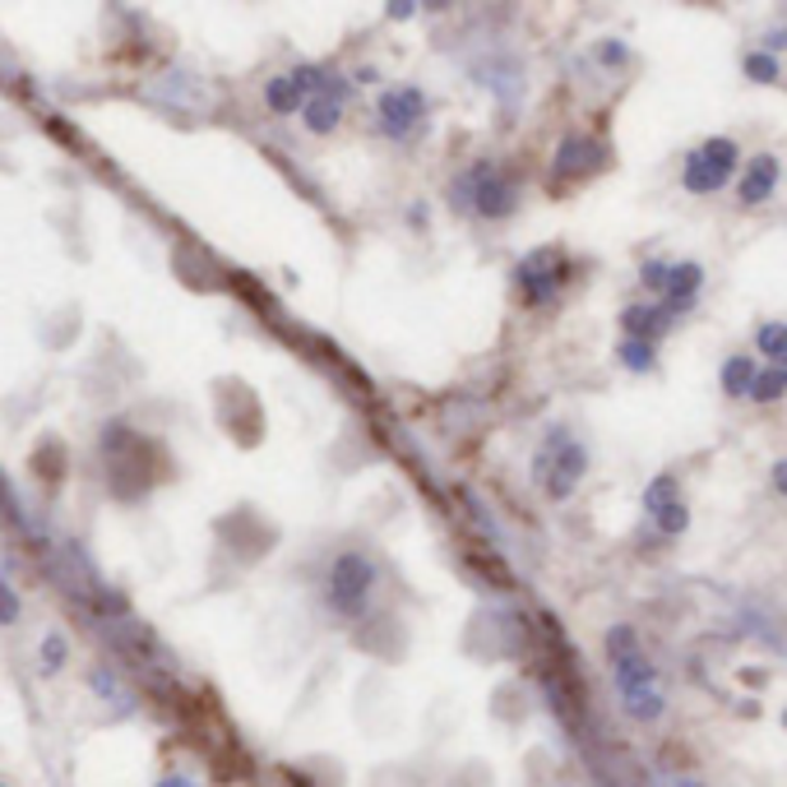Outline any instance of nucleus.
<instances>
[{"instance_id": "obj_16", "label": "nucleus", "mask_w": 787, "mask_h": 787, "mask_svg": "<svg viewBox=\"0 0 787 787\" xmlns=\"http://www.w3.org/2000/svg\"><path fill=\"white\" fill-rule=\"evenodd\" d=\"M750 380H756V366H750V357H732V361L723 366V390H727V394H746Z\"/></svg>"}, {"instance_id": "obj_14", "label": "nucleus", "mask_w": 787, "mask_h": 787, "mask_svg": "<svg viewBox=\"0 0 787 787\" xmlns=\"http://www.w3.org/2000/svg\"><path fill=\"white\" fill-rule=\"evenodd\" d=\"M787 390V366H769V371H756V380H750V398H760V404H774V398Z\"/></svg>"}, {"instance_id": "obj_22", "label": "nucleus", "mask_w": 787, "mask_h": 787, "mask_svg": "<svg viewBox=\"0 0 787 787\" xmlns=\"http://www.w3.org/2000/svg\"><path fill=\"white\" fill-rule=\"evenodd\" d=\"M644 288H653V292L668 288V265H644Z\"/></svg>"}, {"instance_id": "obj_4", "label": "nucleus", "mask_w": 787, "mask_h": 787, "mask_svg": "<svg viewBox=\"0 0 787 787\" xmlns=\"http://www.w3.org/2000/svg\"><path fill=\"white\" fill-rule=\"evenodd\" d=\"M732 167H737V144L732 139H709L705 149H695L686 157V190H695V195H713V190H723L727 177H732Z\"/></svg>"}, {"instance_id": "obj_1", "label": "nucleus", "mask_w": 787, "mask_h": 787, "mask_svg": "<svg viewBox=\"0 0 787 787\" xmlns=\"http://www.w3.org/2000/svg\"><path fill=\"white\" fill-rule=\"evenodd\" d=\"M607 649H611V668H617V681H621V699L635 719H658L662 713V695H658V676L649 668V658L635 649V635L621 625L607 635Z\"/></svg>"}, {"instance_id": "obj_5", "label": "nucleus", "mask_w": 787, "mask_h": 787, "mask_svg": "<svg viewBox=\"0 0 787 787\" xmlns=\"http://www.w3.org/2000/svg\"><path fill=\"white\" fill-rule=\"evenodd\" d=\"M515 278H519V292H523V302H529V306L551 302L556 288L566 283V255L556 251V246L533 251V255L519 265V274H515Z\"/></svg>"}, {"instance_id": "obj_25", "label": "nucleus", "mask_w": 787, "mask_h": 787, "mask_svg": "<svg viewBox=\"0 0 787 787\" xmlns=\"http://www.w3.org/2000/svg\"><path fill=\"white\" fill-rule=\"evenodd\" d=\"M783 723H787V713H783Z\"/></svg>"}, {"instance_id": "obj_3", "label": "nucleus", "mask_w": 787, "mask_h": 787, "mask_svg": "<svg viewBox=\"0 0 787 787\" xmlns=\"http://www.w3.org/2000/svg\"><path fill=\"white\" fill-rule=\"evenodd\" d=\"M371 588H376V566L357 551H343L334 561V570H329V602H334V611L357 617L366 607V598H371Z\"/></svg>"}, {"instance_id": "obj_6", "label": "nucleus", "mask_w": 787, "mask_h": 787, "mask_svg": "<svg viewBox=\"0 0 787 787\" xmlns=\"http://www.w3.org/2000/svg\"><path fill=\"white\" fill-rule=\"evenodd\" d=\"M644 505H649V515L658 519L662 533H681L690 523V515H686V505H681V492H676L672 478H658L649 486V496H644Z\"/></svg>"}, {"instance_id": "obj_18", "label": "nucleus", "mask_w": 787, "mask_h": 787, "mask_svg": "<svg viewBox=\"0 0 787 787\" xmlns=\"http://www.w3.org/2000/svg\"><path fill=\"white\" fill-rule=\"evenodd\" d=\"M621 361L630 366V371H649V366H653V343L625 339V347H621Z\"/></svg>"}, {"instance_id": "obj_20", "label": "nucleus", "mask_w": 787, "mask_h": 787, "mask_svg": "<svg viewBox=\"0 0 787 787\" xmlns=\"http://www.w3.org/2000/svg\"><path fill=\"white\" fill-rule=\"evenodd\" d=\"M61 662H65V639H61V635H51V639L42 644V676L61 672Z\"/></svg>"}, {"instance_id": "obj_23", "label": "nucleus", "mask_w": 787, "mask_h": 787, "mask_svg": "<svg viewBox=\"0 0 787 787\" xmlns=\"http://www.w3.org/2000/svg\"><path fill=\"white\" fill-rule=\"evenodd\" d=\"M774 486H778V492H783V496H787V459H783V464H778V468H774Z\"/></svg>"}, {"instance_id": "obj_2", "label": "nucleus", "mask_w": 787, "mask_h": 787, "mask_svg": "<svg viewBox=\"0 0 787 787\" xmlns=\"http://www.w3.org/2000/svg\"><path fill=\"white\" fill-rule=\"evenodd\" d=\"M584 468H588V454H584V445H574L566 431H556L547 441V449L537 454V478L547 482V492L556 500L574 492V482L584 478Z\"/></svg>"}, {"instance_id": "obj_10", "label": "nucleus", "mask_w": 787, "mask_h": 787, "mask_svg": "<svg viewBox=\"0 0 787 787\" xmlns=\"http://www.w3.org/2000/svg\"><path fill=\"white\" fill-rule=\"evenodd\" d=\"M621 325H625V334H630V339L653 343L658 334H668L672 315H668V306H630V310L621 315Z\"/></svg>"}, {"instance_id": "obj_7", "label": "nucleus", "mask_w": 787, "mask_h": 787, "mask_svg": "<svg viewBox=\"0 0 787 787\" xmlns=\"http://www.w3.org/2000/svg\"><path fill=\"white\" fill-rule=\"evenodd\" d=\"M422 112H427V98L417 89H398V93L380 98V120H384V130L390 135H408L417 120H422Z\"/></svg>"}, {"instance_id": "obj_9", "label": "nucleus", "mask_w": 787, "mask_h": 787, "mask_svg": "<svg viewBox=\"0 0 787 787\" xmlns=\"http://www.w3.org/2000/svg\"><path fill=\"white\" fill-rule=\"evenodd\" d=\"M478 214H492V218H505L515 208V186H505L492 167H478Z\"/></svg>"}, {"instance_id": "obj_24", "label": "nucleus", "mask_w": 787, "mask_h": 787, "mask_svg": "<svg viewBox=\"0 0 787 787\" xmlns=\"http://www.w3.org/2000/svg\"><path fill=\"white\" fill-rule=\"evenodd\" d=\"M157 787H195V783H190V778H181V774H172V778H163Z\"/></svg>"}, {"instance_id": "obj_13", "label": "nucleus", "mask_w": 787, "mask_h": 787, "mask_svg": "<svg viewBox=\"0 0 787 787\" xmlns=\"http://www.w3.org/2000/svg\"><path fill=\"white\" fill-rule=\"evenodd\" d=\"M302 116H306V126L315 130V135H329L339 126V116H343V98H329V93H315L306 107H302Z\"/></svg>"}, {"instance_id": "obj_15", "label": "nucleus", "mask_w": 787, "mask_h": 787, "mask_svg": "<svg viewBox=\"0 0 787 787\" xmlns=\"http://www.w3.org/2000/svg\"><path fill=\"white\" fill-rule=\"evenodd\" d=\"M265 98H269V112H278V116H288V112L302 107V89L292 84V75H278L265 89Z\"/></svg>"}, {"instance_id": "obj_21", "label": "nucleus", "mask_w": 787, "mask_h": 787, "mask_svg": "<svg viewBox=\"0 0 787 787\" xmlns=\"http://www.w3.org/2000/svg\"><path fill=\"white\" fill-rule=\"evenodd\" d=\"M0 621H20V598H14V588H5L0 584Z\"/></svg>"}, {"instance_id": "obj_17", "label": "nucleus", "mask_w": 787, "mask_h": 787, "mask_svg": "<svg viewBox=\"0 0 787 787\" xmlns=\"http://www.w3.org/2000/svg\"><path fill=\"white\" fill-rule=\"evenodd\" d=\"M756 343H760V353H764V357L787 361V325H760Z\"/></svg>"}, {"instance_id": "obj_8", "label": "nucleus", "mask_w": 787, "mask_h": 787, "mask_svg": "<svg viewBox=\"0 0 787 787\" xmlns=\"http://www.w3.org/2000/svg\"><path fill=\"white\" fill-rule=\"evenodd\" d=\"M602 144L598 139H588V135H570L561 153H556V172H566V177H588V172H598L602 167Z\"/></svg>"}, {"instance_id": "obj_12", "label": "nucleus", "mask_w": 787, "mask_h": 787, "mask_svg": "<svg viewBox=\"0 0 787 787\" xmlns=\"http://www.w3.org/2000/svg\"><path fill=\"white\" fill-rule=\"evenodd\" d=\"M774 181H778V163H774L769 153H760L756 163H750L746 181H741V204H760V200H769V190H774Z\"/></svg>"}, {"instance_id": "obj_11", "label": "nucleus", "mask_w": 787, "mask_h": 787, "mask_svg": "<svg viewBox=\"0 0 787 787\" xmlns=\"http://www.w3.org/2000/svg\"><path fill=\"white\" fill-rule=\"evenodd\" d=\"M699 278H705V269L699 265H676V269H668V315H681V310H690V302H695V292H699Z\"/></svg>"}, {"instance_id": "obj_19", "label": "nucleus", "mask_w": 787, "mask_h": 787, "mask_svg": "<svg viewBox=\"0 0 787 787\" xmlns=\"http://www.w3.org/2000/svg\"><path fill=\"white\" fill-rule=\"evenodd\" d=\"M746 75H750V79L774 84V79H778V61L769 56V51H756V56H746Z\"/></svg>"}]
</instances>
